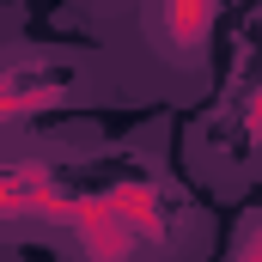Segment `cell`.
Wrapping results in <instances>:
<instances>
[{
  "mask_svg": "<svg viewBox=\"0 0 262 262\" xmlns=\"http://www.w3.org/2000/svg\"><path fill=\"white\" fill-rule=\"evenodd\" d=\"M213 6L220 0H165L159 6V31H165V49L177 61H195L213 37Z\"/></svg>",
  "mask_w": 262,
  "mask_h": 262,
  "instance_id": "5",
  "label": "cell"
},
{
  "mask_svg": "<svg viewBox=\"0 0 262 262\" xmlns=\"http://www.w3.org/2000/svg\"><path fill=\"white\" fill-rule=\"evenodd\" d=\"M244 134H256V140H262V85L244 98Z\"/></svg>",
  "mask_w": 262,
  "mask_h": 262,
  "instance_id": "6",
  "label": "cell"
},
{
  "mask_svg": "<svg viewBox=\"0 0 262 262\" xmlns=\"http://www.w3.org/2000/svg\"><path fill=\"white\" fill-rule=\"evenodd\" d=\"M67 98H73V79H61V73H0V128L43 116Z\"/></svg>",
  "mask_w": 262,
  "mask_h": 262,
  "instance_id": "3",
  "label": "cell"
},
{
  "mask_svg": "<svg viewBox=\"0 0 262 262\" xmlns=\"http://www.w3.org/2000/svg\"><path fill=\"white\" fill-rule=\"evenodd\" d=\"M67 232H73V244H79L85 262H134V250H140V238L122 226V213L110 207V195H73Z\"/></svg>",
  "mask_w": 262,
  "mask_h": 262,
  "instance_id": "2",
  "label": "cell"
},
{
  "mask_svg": "<svg viewBox=\"0 0 262 262\" xmlns=\"http://www.w3.org/2000/svg\"><path fill=\"white\" fill-rule=\"evenodd\" d=\"M232 262H262V226L244 238V244H238V256H232Z\"/></svg>",
  "mask_w": 262,
  "mask_h": 262,
  "instance_id": "7",
  "label": "cell"
},
{
  "mask_svg": "<svg viewBox=\"0 0 262 262\" xmlns=\"http://www.w3.org/2000/svg\"><path fill=\"white\" fill-rule=\"evenodd\" d=\"M67 207H73V195L49 177V165H37V159L0 165V220H49V226H67Z\"/></svg>",
  "mask_w": 262,
  "mask_h": 262,
  "instance_id": "1",
  "label": "cell"
},
{
  "mask_svg": "<svg viewBox=\"0 0 262 262\" xmlns=\"http://www.w3.org/2000/svg\"><path fill=\"white\" fill-rule=\"evenodd\" d=\"M104 195H110V207L122 213V226H128L134 238H146V244H165V238H171V213H165L159 183H146V177H122V183H110Z\"/></svg>",
  "mask_w": 262,
  "mask_h": 262,
  "instance_id": "4",
  "label": "cell"
}]
</instances>
